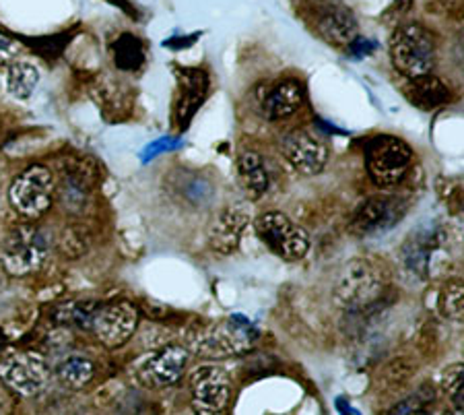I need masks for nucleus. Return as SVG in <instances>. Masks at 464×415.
Segmentation results:
<instances>
[{"instance_id": "nucleus-1", "label": "nucleus", "mask_w": 464, "mask_h": 415, "mask_svg": "<svg viewBox=\"0 0 464 415\" xmlns=\"http://www.w3.org/2000/svg\"><path fill=\"white\" fill-rule=\"evenodd\" d=\"M384 293V279L370 261H351L341 269L334 282L333 300L345 312H365L380 301Z\"/></svg>"}, {"instance_id": "nucleus-2", "label": "nucleus", "mask_w": 464, "mask_h": 415, "mask_svg": "<svg viewBox=\"0 0 464 415\" xmlns=\"http://www.w3.org/2000/svg\"><path fill=\"white\" fill-rule=\"evenodd\" d=\"M391 60L407 79L430 74L436 69V37L419 24L396 27L391 37Z\"/></svg>"}, {"instance_id": "nucleus-3", "label": "nucleus", "mask_w": 464, "mask_h": 415, "mask_svg": "<svg viewBox=\"0 0 464 415\" xmlns=\"http://www.w3.org/2000/svg\"><path fill=\"white\" fill-rule=\"evenodd\" d=\"M413 163V149L392 134H378L365 143V168L372 183L391 188L407 176Z\"/></svg>"}, {"instance_id": "nucleus-4", "label": "nucleus", "mask_w": 464, "mask_h": 415, "mask_svg": "<svg viewBox=\"0 0 464 415\" xmlns=\"http://www.w3.org/2000/svg\"><path fill=\"white\" fill-rule=\"evenodd\" d=\"M48 259L46 236L32 223H24L6 233L0 248V262L13 277L35 273Z\"/></svg>"}, {"instance_id": "nucleus-5", "label": "nucleus", "mask_w": 464, "mask_h": 415, "mask_svg": "<svg viewBox=\"0 0 464 415\" xmlns=\"http://www.w3.org/2000/svg\"><path fill=\"white\" fill-rule=\"evenodd\" d=\"M9 201L25 220H40L54 201V178L44 165H32L11 183Z\"/></svg>"}, {"instance_id": "nucleus-6", "label": "nucleus", "mask_w": 464, "mask_h": 415, "mask_svg": "<svg viewBox=\"0 0 464 415\" xmlns=\"http://www.w3.org/2000/svg\"><path fill=\"white\" fill-rule=\"evenodd\" d=\"M254 225L262 242L283 261H302L310 251L308 232L289 220L285 213L268 211V213H262Z\"/></svg>"}, {"instance_id": "nucleus-7", "label": "nucleus", "mask_w": 464, "mask_h": 415, "mask_svg": "<svg viewBox=\"0 0 464 415\" xmlns=\"http://www.w3.org/2000/svg\"><path fill=\"white\" fill-rule=\"evenodd\" d=\"M0 380L21 397H35L50 382V364L37 351H14L0 360Z\"/></svg>"}, {"instance_id": "nucleus-8", "label": "nucleus", "mask_w": 464, "mask_h": 415, "mask_svg": "<svg viewBox=\"0 0 464 415\" xmlns=\"http://www.w3.org/2000/svg\"><path fill=\"white\" fill-rule=\"evenodd\" d=\"M409 203L394 194H373L363 203H359L349 230L359 238H376L399 225L407 215Z\"/></svg>"}, {"instance_id": "nucleus-9", "label": "nucleus", "mask_w": 464, "mask_h": 415, "mask_svg": "<svg viewBox=\"0 0 464 415\" xmlns=\"http://www.w3.org/2000/svg\"><path fill=\"white\" fill-rule=\"evenodd\" d=\"M256 329L250 322L239 319H227L208 327L194 341V350L203 358H229L248 351L256 343Z\"/></svg>"}, {"instance_id": "nucleus-10", "label": "nucleus", "mask_w": 464, "mask_h": 415, "mask_svg": "<svg viewBox=\"0 0 464 415\" xmlns=\"http://www.w3.org/2000/svg\"><path fill=\"white\" fill-rule=\"evenodd\" d=\"M139 327V311L132 301L118 300L108 304H97L92 316L93 335L108 350H118L130 341Z\"/></svg>"}, {"instance_id": "nucleus-11", "label": "nucleus", "mask_w": 464, "mask_h": 415, "mask_svg": "<svg viewBox=\"0 0 464 415\" xmlns=\"http://www.w3.org/2000/svg\"><path fill=\"white\" fill-rule=\"evenodd\" d=\"M190 392L194 407L200 413H217L226 410L231 397V379L227 370L217 364H205L190 372Z\"/></svg>"}, {"instance_id": "nucleus-12", "label": "nucleus", "mask_w": 464, "mask_h": 415, "mask_svg": "<svg viewBox=\"0 0 464 415\" xmlns=\"http://www.w3.org/2000/svg\"><path fill=\"white\" fill-rule=\"evenodd\" d=\"M314 29H316L322 40L333 44V46L347 48L357 40V19L345 5L328 3L318 5L314 9Z\"/></svg>"}, {"instance_id": "nucleus-13", "label": "nucleus", "mask_w": 464, "mask_h": 415, "mask_svg": "<svg viewBox=\"0 0 464 415\" xmlns=\"http://www.w3.org/2000/svg\"><path fill=\"white\" fill-rule=\"evenodd\" d=\"M283 155L304 176H316L328 162V147L305 131H294L283 139Z\"/></svg>"}, {"instance_id": "nucleus-14", "label": "nucleus", "mask_w": 464, "mask_h": 415, "mask_svg": "<svg viewBox=\"0 0 464 415\" xmlns=\"http://www.w3.org/2000/svg\"><path fill=\"white\" fill-rule=\"evenodd\" d=\"M188 360L190 351L184 345H166L153 358L147 360V364L140 370V380L151 389H163L169 387V384H176L184 376Z\"/></svg>"}, {"instance_id": "nucleus-15", "label": "nucleus", "mask_w": 464, "mask_h": 415, "mask_svg": "<svg viewBox=\"0 0 464 415\" xmlns=\"http://www.w3.org/2000/svg\"><path fill=\"white\" fill-rule=\"evenodd\" d=\"M250 223V211L237 205L221 211L213 222L211 230H208V242H211L213 251L219 254H231L239 246L244 230Z\"/></svg>"}, {"instance_id": "nucleus-16", "label": "nucleus", "mask_w": 464, "mask_h": 415, "mask_svg": "<svg viewBox=\"0 0 464 415\" xmlns=\"http://www.w3.org/2000/svg\"><path fill=\"white\" fill-rule=\"evenodd\" d=\"M405 95L415 108L423 112H431L450 100V87L430 73V74H421V77L409 79V83L405 85Z\"/></svg>"}, {"instance_id": "nucleus-17", "label": "nucleus", "mask_w": 464, "mask_h": 415, "mask_svg": "<svg viewBox=\"0 0 464 415\" xmlns=\"http://www.w3.org/2000/svg\"><path fill=\"white\" fill-rule=\"evenodd\" d=\"M304 104V89L295 81H283L275 85L262 100V110L268 120H281L295 114Z\"/></svg>"}, {"instance_id": "nucleus-18", "label": "nucleus", "mask_w": 464, "mask_h": 415, "mask_svg": "<svg viewBox=\"0 0 464 415\" xmlns=\"http://www.w3.org/2000/svg\"><path fill=\"white\" fill-rule=\"evenodd\" d=\"M237 180L250 199H260L268 188V173L265 162L256 151H242L237 157Z\"/></svg>"}, {"instance_id": "nucleus-19", "label": "nucleus", "mask_w": 464, "mask_h": 415, "mask_svg": "<svg viewBox=\"0 0 464 415\" xmlns=\"http://www.w3.org/2000/svg\"><path fill=\"white\" fill-rule=\"evenodd\" d=\"M37 83H40V71L32 63L24 60H13L6 73V89L14 100H29L35 94Z\"/></svg>"}, {"instance_id": "nucleus-20", "label": "nucleus", "mask_w": 464, "mask_h": 415, "mask_svg": "<svg viewBox=\"0 0 464 415\" xmlns=\"http://www.w3.org/2000/svg\"><path fill=\"white\" fill-rule=\"evenodd\" d=\"M93 376H95L93 361L85 356H72L69 360H64L58 368L60 382L72 390L87 387V384L93 380Z\"/></svg>"}, {"instance_id": "nucleus-21", "label": "nucleus", "mask_w": 464, "mask_h": 415, "mask_svg": "<svg viewBox=\"0 0 464 415\" xmlns=\"http://www.w3.org/2000/svg\"><path fill=\"white\" fill-rule=\"evenodd\" d=\"M116 52V64L124 71H134L143 64V44H140L139 37L130 34H124L114 46Z\"/></svg>"}, {"instance_id": "nucleus-22", "label": "nucleus", "mask_w": 464, "mask_h": 415, "mask_svg": "<svg viewBox=\"0 0 464 415\" xmlns=\"http://www.w3.org/2000/svg\"><path fill=\"white\" fill-rule=\"evenodd\" d=\"M95 308L97 304H93V301H66V304H60L56 308L54 316L58 322L89 329L92 327V316L95 312Z\"/></svg>"}, {"instance_id": "nucleus-23", "label": "nucleus", "mask_w": 464, "mask_h": 415, "mask_svg": "<svg viewBox=\"0 0 464 415\" xmlns=\"http://www.w3.org/2000/svg\"><path fill=\"white\" fill-rule=\"evenodd\" d=\"M464 293H462V282H450L446 283V288L441 290L440 298V311L448 319L454 322H460L464 316Z\"/></svg>"}, {"instance_id": "nucleus-24", "label": "nucleus", "mask_w": 464, "mask_h": 415, "mask_svg": "<svg viewBox=\"0 0 464 415\" xmlns=\"http://www.w3.org/2000/svg\"><path fill=\"white\" fill-rule=\"evenodd\" d=\"M462 380H464L462 364H454L450 368H446L440 376V387L450 395L456 413H462Z\"/></svg>"}, {"instance_id": "nucleus-25", "label": "nucleus", "mask_w": 464, "mask_h": 415, "mask_svg": "<svg viewBox=\"0 0 464 415\" xmlns=\"http://www.w3.org/2000/svg\"><path fill=\"white\" fill-rule=\"evenodd\" d=\"M433 401V390L430 387L419 389L415 395H411L407 401H402L399 407H394V413H419Z\"/></svg>"}, {"instance_id": "nucleus-26", "label": "nucleus", "mask_w": 464, "mask_h": 415, "mask_svg": "<svg viewBox=\"0 0 464 415\" xmlns=\"http://www.w3.org/2000/svg\"><path fill=\"white\" fill-rule=\"evenodd\" d=\"M21 50H24V46H21L19 40L0 32V64H11L21 54Z\"/></svg>"}]
</instances>
